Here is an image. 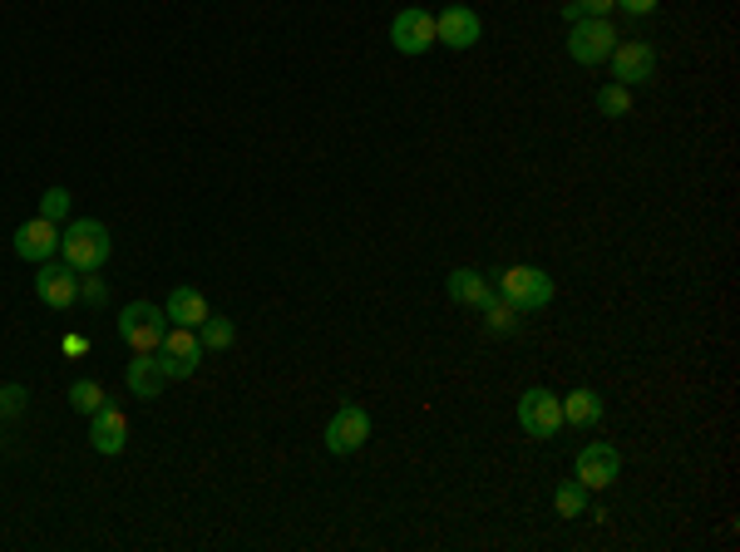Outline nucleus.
Returning <instances> with one entry per match:
<instances>
[{
  "mask_svg": "<svg viewBox=\"0 0 740 552\" xmlns=\"http://www.w3.org/2000/svg\"><path fill=\"white\" fill-rule=\"evenodd\" d=\"M60 256H65V262L75 266L79 276L99 272V266L114 256V237H109L104 223H95V217H79V223L60 227Z\"/></svg>",
  "mask_w": 740,
  "mask_h": 552,
  "instance_id": "f257e3e1",
  "label": "nucleus"
},
{
  "mask_svg": "<svg viewBox=\"0 0 740 552\" xmlns=\"http://www.w3.org/2000/svg\"><path fill=\"white\" fill-rule=\"evenodd\" d=\"M118 336H124V346L134 355H153L163 346V336H168V316L153 301H129L118 311Z\"/></svg>",
  "mask_w": 740,
  "mask_h": 552,
  "instance_id": "f03ea898",
  "label": "nucleus"
},
{
  "mask_svg": "<svg viewBox=\"0 0 740 552\" xmlns=\"http://www.w3.org/2000/svg\"><path fill=\"white\" fill-rule=\"evenodd\" d=\"M617 25L607 21V15H588V21H573L568 25V54L578 64H588V70H598V64H607V54L617 50Z\"/></svg>",
  "mask_w": 740,
  "mask_h": 552,
  "instance_id": "7ed1b4c3",
  "label": "nucleus"
},
{
  "mask_svg": "<svg viewBox=\"0 0 740 552\" xmlns=\"http://www.w3.org/2000/svg\"><path fill=\"white\" fill-rule=\"evenodd\" d=\"M499 297L509 301L514 311H543L553 301V276L543 266H509L499 276Z\"/></svg>",
  "mask_w": 740,
  "mask_h": 552,
  "instance_id": "20e7f679",
  "label": "nucleus"
},
{
  "mask_svg": "<svg viewBox=\"0 0 740 552\" xmlns=\"http://www.w3.org/2000/svg\"><path fill=\"white\" fill-rule=\"evenodd\" d=\"M518 429L528 439H553L563 429V400L553 390H524L518 394Z\"/></svg>",
  "mask_w": 740,
  "mask_h": 552,
  "instance_id": "39448f33",
  "label": "nucleus"
},
{
  "mask_svg": "<svg viewBox=\"0 0 740 552\" xmlns=\"http://www.w3.org/2000/svg\"><path fill=\"white\" fill-rule=\"evenodd\" d=\"M203 340H198V330L188 326H168V336H163V346L153 351V361L163 365V375L168 380H188V375L198 371V361H203Z\"/></svg>",
  "mask_w": 740,
  "mask_h": 552,
  "instance_id": "423d86ee",
  "label": "nucleus"
},
{
  "mask_svg": "<svg viewBox=\"0 0 740 552\" xmlns=\"http://www.w3.org/2000/svg\"><path fill=\"white\" fill-rule=\"evenodd\" d=\"M573 474H578V484L588 493L598 489H612L617 484V474H623V454L612 444H602V439H592V444L578 449V464H573Z\"/></svg>",
  "mask_w": 740,
  "mask_h": 552,
  "instance_id": "0eeeda50",
  "label": "nucleus"
},
{
  "mask_svg": "<svg viewBox=\"0 0 740 552\" xmlns=\"http://www.w3.org/2000/svg\"><path fill=\"white\" fill-rule=\"evenodd\" d=\"M35 297L50 311H70L79 301V272L70 262H40L35 266Z\"/></svg>",
  "mask_w": 740,
  "mask_h": 552,
  "instance_id": "6e6552de",
  "label": "nucleus"
},
{
  "mask_svg": "<svg viewBox=\"0 0 740 552\" xmlns=\"http://www.w3.org/2000/svg\"><path fill=\"white\" fill-rule=\"evenodd\" d=\"M390 45H396V54H425L429 45H435V15H429L425 5L396 11V21H390Z\"/></svg>",
  "mask_w": 740,
  "mask_h": 552,
  "instance_id": "1a4fd4ad",
  "label": "nucleus"
},
{
  "mask_svg": "<svg viewBox=\"0 0 740 552\" xmlns=\"http://www.w3.org/2000/svg\"><path fill=\"white\" fill-rule=\"evenodd\" d=\"M607 64H612V79L617 85H647V79L656 75V50L647 40H617V50L607 54Z\"/></svg>",
  "mask_w": 740,
  "mask_h": 552,
  "instance_id": "9d476101",
  "label": "nucleus"
},
{
  "mask_svg": "<svg viewBox=\"0 0 740 552\" xmlns=\"http://www.w3.org/2000/svg\"><path fill=\"white\" fill-rule=\"evenodd\" d=\"M365 439H371V414L361 404H341L331 414V425H326V449L331 454H355V449H365Z\"/></svg>",
  "mask_w": 740,
  "mask_h": 552,
  "instance_id": "9b49d317",
  "label": "nucleus"
},
{
  "mask_svg": "<svg viewBox=\"0 0 740 552\" xmlns=\"http://www.w3.org/2000/svg\"><path fill=\"white\" fill-rule=\"evenodd\" d=\"M11 247H15L21 262H35V266L50 262V256L60 252V223H50V217H30V223L15 227Z\"/></svg>",
  "mask_w": 740,
  "mask_h": 552,
  "instance_id": "f8f14e48",
  "label": "nucleus"
},
{
  "mask_svg": "<svg viewBox=\"0 0 740 552\" xmlns=\"http://www.w3.org/2000/svg\"><path fill=\"white\" fill-rule=\"evenodd\" d=\"M479 35H484V21L469 5H444L435 15V40L450 45V50H469V45H479Z\"/></svg>",
  "mask_w": 740,
  "mask_h": 552,
  "instance_id": "ddd939ff",
  "label": "nucleus"
},
{
  "mask_svg": "<svg viewBox=\"0 0 740 552\" xmlns=\"http://www.w3.org/2000/svg\"><path fill=\"white\" fill-rule=\"evenodd\" d=\"M89 444H95L99 454H124V444H129V419L118 414V404H99V410L89 414Z\"/></svg>",
  "mask_w": 740,
  "mask_h": 552,
  "instance_id": "4468645a",
  "label": "nucleus"
},
{
  "mask_svg": "<svg viewBox=\"0 0 740 552\" xmlns=\"http://www.w3.org/2000/svg\"><path fill=\"white\" fill-rule=\"evenodd\" d=\"M163 316H168V326H188V330H198L203 326L213 311H208V297L198 287H173L168 291V301H163Z\"/></svg>",
  "mask_w": 740,
  "mask_h": 552,
  "instance_id": "2eb2a0df",
  "label": "nucleus"
},
{
  "mask_svg": "<svg viewBox=\"0 0 740 552\" xmlns=\"http://www.w3.org/2000/svg\"><path fill=\"white\" fill-rule=\"evenodd\" d=\"M444 287H450V301H460V306H489L499 291L484 281V272H474V266H460V272L444 276Z\"/></svg>",
  "mask_w": 740,
  "mask_h": 552,
  "instance_id": "dca6fc26",
  "label": "nucleus"
},
{
  "mask_svg": "<svg viewBox=\"0 0 740 552\" xmlns=\"http://www.w3.org/2000/svg\"><path fill=\"white\" fill-rule=\"evenodd\" d=\"M124 380H129V394H139V400H159L163 385H168V375H163V365L153 361V355H134L129 371H124Z\"/></svg>",
  "mask_w": 740,
  "mask_h": 552,
  "instance_id": "f3484780",
  "label": "nucleus"
},
{
  "mask_svg": "<svg viewBox=\"0 0 740 552\" xmlns=\"http://www.w3.org/2000/svg\"><path fill=\"white\" fill-rule=\"evenodd\" d=\"M559 400H563V425L592 429L602 419V394L598 390H568V394H559Z\"/></svg>",
  "mask_w": 740,
  "mask_h": 552,
  "instance_id": "a211bd4d",
  "label": "nucleus"
},
{
  "mask_svg": "<svg viewBox=\"0 0 740 552\" xmlns=\"http://www.w3.org/2000/svg\"><path fill=\"white\" fill-rule=\"evenodd\" d=\"M553 513H559V518H582V513H588V489H582L578 478H568V484L553 489Z\"/></svg>",
  "mask_w": 740,
  "mask_h": 552,
  "instance_id": "6ab92c4d",
  "label": "nucleus"
},
{
  "mask_svg": "<svg viewBox=\"0 0 740 552\" xmlns=\"http://www.w3.org/2000/svg\"><path fill=\"white\" fill-rule=\"evenodd\" d=\"M99 404H109V394H104V385L99 380H75L70 385V410L75 414H95Z\"/></svg>",
  "mask_w": 740,
  "mask_h": 552,
  "instance_id": "aec40b11",
  "label": "nucleus"
},
{
  "mask_svg": "<svg viewBox=\"0 0 740 552\" xmlns=\"http://www.w3.org/2000/svg\"><path fill=\"white\" fill-rule=\"evenodd\" d=\"M198 340H203V351H227V346L237 340V330L227 316H208L203 326H198Z\"/></svg>",
  "mask_w": 740,
  "mask_h": 552,
  "instance_id": "412c9836",
  "label": "nucleus"
},
{
  "mask_svg": "<svg viewBox=\"0 0 740 552\" xmlns=\"http://www.w3.org/2000/svg\"><path fill=\"white\" fill-rule=\"evenodd\" d=\"M598 109L607 118H623V114H632V89L627 85H617V79H612V85H602L598 89Z\"/></svg>",
  "mask_w": 740,
  "mask_h": 552,
  "instance_id": "4be33fe9",
  "label": "nucleus"
},
{
  "mask_svg": "<svg viewBox=\"0 0 740 552\" xmlns=\"http://www.w3.org/2000/svg\"><path fill=\"white\" fill-rule=\"evenodd\" d=\"M484 321H489L493 336H514V330H518V311L509 306L504 297H493L489 306H484Z\"/></svg>",
  "mask_w": 740,
  "mask_h": 552,
  "instance_id": "5701e85b",
  "label": "nucleus"
},
{
  "mask_svg": "<svg viewBox=\"0 0 740 552\" xmlns=\"http://www.w3.org/2000/svg\"><path fill=\"white\" fill-rule=\"evenodd\" d=\"M607 11H617L612 0H563V21H588V15H607Z\"/></svg>",
  "mask_w": 740,
  "mask_h": 552,
  "instance_id": "b1692460",
  "label": "nucleus"
},
{
  "mask_svg": "<svg viewBox=\"0 0 740 552\" xmlns=\"http://www.w3.org/2000/svg\"><path fill=\"white\" fill-rule=\"evenodd\" d=\"M70 202H75V198H70V188H50V192L40 198V217H50V223H65V217H70Z\"/></svg>",
  "mask_w": 740,
  "mask_h": 552,
  "instance_id": "393cba45",
  "label": "nucleus"
},
{
  "mask_svg": "<svg viewBox=\"0 0 740 552\" xmlns=\"http://www.w3.org/2000/svg\"><path fill=\"white\" fill-rule=\"evenodd\" d=\"M25 404H30V390H25V385H0V419L25 414Z\"/></svg>",
  "mask_w": 740,
  "mask_h": 552,
  "instance_id": "a878e982",
  "label": "nucleus"
},
{
  "mask_svg": "<svg viewBox=\"0 0 740 552\" xmlns=\"http://www.w3.org/2000/svg\"><path fill=\"white\" fill-rule=\"evenodd\" d=\"M79 297H85L89 301V306H104V301H109V287H104V281H99V276H79Z\"/></svg>",
  "mask_w": 740,
  "mask_h": 552,
  "instance_id": "bb28decb",
  "label": "nucleus"
},
{
  "mask_svg": "<svg viewBox=\"0 0 740 552\" xmlns=\"http://www.w3.org/2000/svg\"><path fill=\"white\" fill-rule=\"evenodd\" d=\"M612 5H617V11H627L632 21H642V15H652L662 0H612Z\"/></svg>",
  "mask_w": 740,
  "mask_h": 552,
  "instance_id": "cd10ccee",
  "label": "nucleus"
},
{
  "mask_svg": "<svg viewBox=\"0 0 740 552\" xmlns=\"http://www.w3.org/2000/svg\"><path fill=\"white\" fill-rule=\"evenodd\" d=\"M60 351H65L70 361H79V355H89V340L85 336H65V340H60Z\"/></svg>",
  "mask_w": 740,
  "mask_h": 552,
  "instance_id": "c85d7f7f",
  "label": "nucleus"
}]
</instances>
